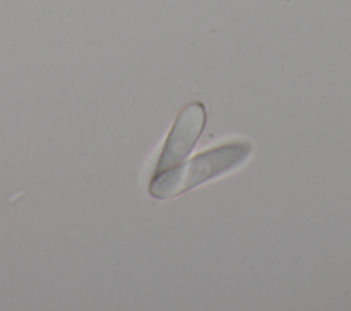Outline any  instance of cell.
I'll return each instance as SVG.
<instances>
[{
    "label": "cell",
    "instance_id": "6da1fadb",
    "mask_svg": "<svg viewBox=\"0 0 351 311\" xmlns=\"http://www.w3.org/2000/svg\"><path fill=\"white\" fill-rule=\"evenodd\" d=\"M252 145L248 140H233L197 153L185 163L155 173L149 193L156 199L176 197L206 181L223 175L244 163Z\"/></svg>",
    "mask_w": 351,
    "mask_h": 311
},
{
    "label": "cell",
    "instance_id": "7a4b0ae2",
    "mask_svg": "<svg viewBox=\"0 0 351 311\" xmlns=\"http://www.w3.org/2000/svg\"><path fill=\"white\" fill-rule=\"evenodd\" d=\"M206 125V110L199 101L191 103L177 115L162 148L155 173L171 169L191 153Z\"/></svg>",
    "mask_w": 351,
    "mask_h": 311
}]
</instances>
